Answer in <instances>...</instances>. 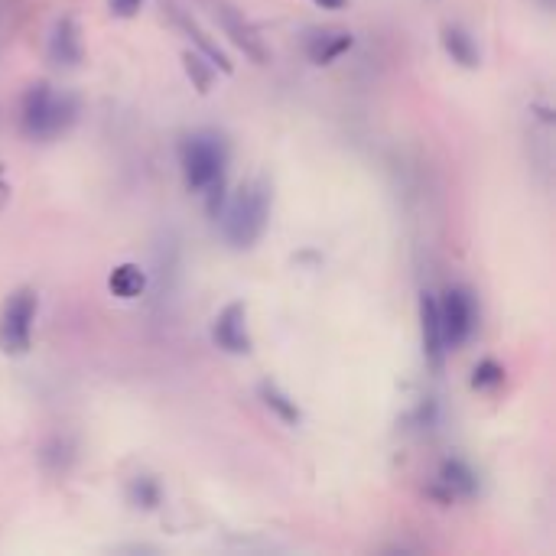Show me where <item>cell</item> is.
Returning <instances> with one entry per match:
<instances>
[{
  "instance_id": "obj_10",
  "label": "cell",
  "mask_w": 556,
  "mask_h": 556,
  "mask_svg": "<svg viewBox=\"0 0 556 556\" xmlns=\"http://www.w3.org/2000/svg\"><path fill=\"white\" fill-rule=\"evenodd\" d=\"M348 49H352V33L345 30H313L306 36V53L319 66H329L332 59H339Z\"/></svg>"
},
{
  "instance_id": "obj_9",
  "label": "cell",
  "mask_w": 556,
  "mask_h": 556,
  "mask_svg": "<svg viewBox=\"0 0 556 556\" xmlns=\"http://www.w3.org/2000/svg\"><path fill=\"white\" fill-rule=\"evenodd\" d=\"M420 332H423V355L430 361V368L439 371L446 358V342H443V329H439L436 300L430 293L420 296Z\"/></svg>"
},
{
  "instance_id": "obj_2",
  "label": "cell",
  "mask_w": 556,
  "mask_h": 556,
  "mask_svg": "<svg viewBox=\"0 0 556 556\" xmlns=\"http://www.w3.org/2000/svg\"><path fill=\"white\" fill-rule=\"evenodd\" d=\"M270 218V189L264 183H244L222 209V231L231 248H251L264 235Z\"/></svg>"
},
{
  "instance_id": "obj_16",
  "label": "cell",
  "mask_w": 556,
  "mask_h": 556,
  "mask_svg": "<svg viewBox=\"0 0 556 556\" xmlns=\"http://www.w3.org/2000/svg\"><path fill=\"white\" fill-rule=\"evenodd\" d=\"M501 381H504V368L495 365V361H482V365L475 368L472 387H478V391H485V387H498Z\"/></svg>"
},
{
  "instance_id": "obj_17",
  "label": "cell",
  "mask_w": 556,
  "mask_h": 556,
  "mask_svg": "<svg viewBox=\"0 0 556 556\" xmlns=\"http://www.w3.org/2000/svg\"><path fill=\"white\" fill-rule=\"evenodd\" d=\"M134 498L137 501H144V508H153V504H157V485H150L147 478H140V482L134 485Z\"/></svg>"
},
{
  "instance_id": "obj_8",
  "label": "cell",
  "mask_w": 556,
  "mask_h": 556,
  "mask_svg": "<svg viewBox=\"0 0 556 556\" xmlns=\"http://www.w3.org/2000/svg\"><path fill=\"white\" fill-rule=\"evenodd\" d=\"M49 59H53L59 69H75L82 62V33H79L75 17L56 20L53 36H49Z\"/></svg>"
},
{
  "instance_id": "obj_18",
  "label": "cell",
  "mask_w": 556,
  "mask_h": 556,
  "mask_svg": "<svg viewBox=\"0 0 556 556\" xmlns=\"http://www.w3.org/2000/svg\"><path fill=\"white\" fill-rule=\"evenodd\" d=\"M140 4H144V0H108L114 17H134L140 10Z\"/></svg>"
},
{
  "instance_id": "obj_5",
  "label": "cell",
  "mask_w": 556,
  "mask_h": 556,
  "mask_svg": "<svg viewBox=\"0 0 556 556\" xmlns=\"http://www.w3.org/2000/svg\"><path fill=\"white\" fill-rule=\"evenodd\" d=\"M436 316H439V329H443V342L446 348H456L472 335L475 329V300L469 290L462 287H449L443 293V303H436Z\"/></svg>"
},
{
  "instance_id": "obj_13",
  "label": "cell",
  "mask_w": 556,
  "mask_h": 556,
  "mask_svg": "<svg viewBox=\"0 0 556 556\" xmlns=\"http://www.w3.org/2000/svg\"><path fill=\"white\" fill-rule=\"evenodd\" d=\"M111 293L114 296H121V300H134V296L144 293L147 287V277H144V270L134 267V264H121V267H114V274H111Z\"/></svg>"
},
{
  "instance_id": "obj_15",
  "label": "cell",
  "mask_w": 556,
  "mask_h": 556,
  "mask_svg": "<svg viewBox=\"0 0 556 556\" xmlns=\"http://www.w3.org/2000/svg\"><path fill=\"white\" fill-rule=\"evenodd\" d=\"M261 397H264V404L274 410L283 423H300V407H296V400H290L287 394L280 391V387L261 384Z\"/></svg>"
},
{
  "instance_id": "obj_11",
  "label": "cell",
  "mask_w": 556,
  "mask_h": 556,
  "mask_svg": "<svg viewBox=\"0 0 556 556\" xmlns=\"http://www.w3.org/2000/svg\"><path fill=\"white\" fill-rule=\"evenodd\" d=\"M170 17H173V23H176V27L179 30H183L186 36H189V40H196V46L202 49V53L205 56H209V62H212V66H218V69H222V72H231V62H228V56L222 53V49H218L212 40H209V36H205L199 27H196V23H192L189 20V14H183V10H179V7H170Z\"/></svg>"
},
{
  "instance_id": "obj_4",
  "label": "cell",
  "mask_w": 556,
  "mask_h": 556,
  "mask_svg": "<svg viewBox=\"0 0 556 556\" xmlns=\"http://www.w3.org/2000/svg\"><path fill=\"white\" fill-rule=\"evenodd\" d=\"M33 319H36V293L17 290L4 303L0 313V348L7 355H27L33 342Z\"/></svg>"
},
{
  "instance_id": "obj_14",
  "label": "cell",
  "mask_w": 556,
  "mask_h": 556,
  "mask_svg": "<svg viewBox=\"0 0 556 556\" xmlns=\"http://www.w3.org/2000/svg\"><path fill=\"white\" fill-rule=\"evenodd\" d=\"M439 478H443V485L452 491V495H472V491H475V475L469 472V465H462L459 459L443 462V472H439Z\"/></svg>"
},
{
  "instance_id": "obj_1",
  "label": "cell",
  "mask_w": 556,
  "mask_h": 556,
  "mask_svg": "<svg viewBox=\"0 0 556 556\" xmlns=\"http://www.w3.org/2000/svg\"><path fill=\"white\" fill-rule=\"evenodd\" d=\"M75 118H79V101L66 92H56L53 85L40 82L23 95L20 127L33 140H53L59 134H66L75 124Z\"/></svg>"
},
{
  "instance_id": "obj_3",
  "label": "cell",
  "mask_w": 556,
  "mask_h": 556,
  "mask_svg": "<svg viewBox=\"0 0 556 556\" xmlns=\"http://www.w3.org/2000/svg\"><path fill=\"white\" fill-rule=\"evenodd\" d=\"M183 176H186V186L205 192V189H215L222 186V176H225V163H228V147L225 140L212 134V131H199L186 137L183 144Z\"/></svg>"
},
{
  "instance_id": "obj_6",
  "label": "cell",
  "mask_w": 556,
  "mask_h": 556,
  "mask_svg": "<svg viewBox=\"0 0 556 556\" xmlns=\"http://www.w3.org/2000/svg\"><path fill=\"white\" fill-rule=\"evenodd\" d=\"M215 17L218 23L225 27V33L235 40V46L244 49V56H251L254 62H267V46L261 40V33H257L238 7H231L228 0H215Z\"/></svg>"
},
{
  "instance_id": "obj_19",
  "label": "cell",
  "mask_w": 556,
  "mask_h": 556,
  "mask_svg": "<svg viewBox=\"0 0 556 556\" xmlns=\"http://www.w3.org/2000/svg\"><path fill=\"white\" fill-rule=\"evenodd\" d=\"M316 4L326 10H339V7H345V0H316Z\"/></svg>"
},
{
  "instance_id": "obj_7",
  "label": "cell",
  "mask_w": 556,
  "mask_h": 556,
  "mask_svg": "<svg viewBox=\"0 0 556 556\" xmlns=\"http://www.w3.org/2000/svg\"><path fill=\"white\" fill-rule=\"evenodd\" d=\"M212 339L218 348H225L228 355H244L251 352V335H248V313L241 303L225 306L218 319L212 322Z\"/></svg>"
},
{
  "instance_id": "obj_12",
  "label": "cell",
  "mask_w": 556,
  "mask_h": 556,
  "mask_svg": "<svg viewBox=\"0 0 556 556\" xmlns=\"http://www.w3.org/2000/svg\"><path fill=\"white\" fill-rule=\"evenodd\" d=\"M443 46H446V53L459 62V66H465V69L478 66V46L462 27H446L443 30Z\"/></svg>"
}]
</instances>
